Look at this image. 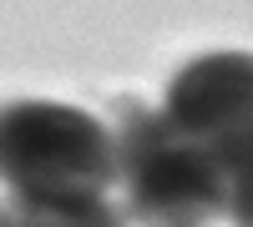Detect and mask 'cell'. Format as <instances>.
Segmentation results:
<instances>
[{"mask_svg": "<svg viewBox=\"0 0 253 227\" xmlns=\"http://www.w3.org/2000/svg\"><path fill=\"white\" fill-rule=\"evenodd\" d=\"M0 227H137L132 212L112 197H71V202H0Z\"/></svg>", "mask_w": 253, "mask_h": 227, "instance_id": "obj_4", "label": "cell"}, {"mask_svg": "<svg viewBox=\"0 0 253 227\" xmlns=\"http://www.w3.org/2000/svg\"><path fill=\"white\" fill-rule=\"evenodd\" d=\"M223 177H228V222L253 227V131L233 147H223Z\"/></svg>", "mask_w": 253, "mask_h": 227, "instance_id": "obj_5", "label": "cell"}, {"mask_svg": "<svg viewBox=\"0 0 253 227\" xmlns=\"http://www.w3.org/2000/svg\"><path fill=\"white\" fill-rule=\"evenodd\" d=\"M0 187L15 202L112 197L122 187L117 131L66 101L0 106Z\"/></svg>", "mask_w": 253, "mask_h": 227, "instance_id": "obj_1", "label": "cell"}, {"mask_svg": "<svg viewBox=\"0 0 253 227\" xmlns=\"http://www.w3.org/2000/svg\"><path fill=\"white\" fill-rule=\"evenodd\" d=\"M112 116L126 212L137 227H213L228 217V177L213 147L182 136L137 96L112 101Z\"/></svg>", "mask_w": 253, "mask_h": 227, "instance_id": "obj_2", "label": "cell"}, {"mask_svg": "<svg viewBox=\"0 0 253 227\" xmlns=\"http://www.w3.org/2000/svg\"><path fill=\"white\" fill-rule=\"evenodd\" d=\"M162 116L182 136L203 147H233L253 131V56L248 51H213L198 56L167 81Z\"/></svg>", "mask_w": 253, "mask_h": 227, "instance_id": "obj_3", "label": "cell"}]
</instances>
